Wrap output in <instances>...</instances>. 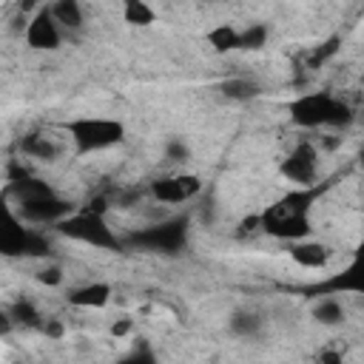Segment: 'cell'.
Returning a JSON list of instances; mask_svg holds the SVG:
<instances>
[{
  "label": "cell",
  "mask_w": 364,
  "mask_h": 364,
  "mask_svg": "<svg viewBox=\"0 0 364 364\" xmlns=\"http://www.w3.org/2000/svg\"><path fill=\"white\" fill-rule=\"evenodd\" d=\"M313 196H316V191H296V193H287L284 199H279L276 205H267L259 213V228L284 242H299V239L310 236Z\"/></svg>",
  "instance_id": "6da1fadb"
},
{
  "label": "cell",
  "mask_w": 364,
  "mask_h": 364,
  "mask_svg": "<svg viewBox=\"0 0 364 364\" xmlns=\"http://www.w3.org/2000/svg\"><path fill=\"white\" fill-rule=\"evenodd\" d=\"M11 196L17 205V213L28 222H48L57 225L65 216H71V205L65 199H60L46 182L40 179H28V176H17L11 185Z\"/></svg>",
  "instance_id": "7a4b0ae2"
},
{
  "label": "cell",
  "mask_w": 364,
  "mask_h": 364,
  "mask_svg": "<svg viewBox=\"0 0 364 364\" xmlns=\"http://www.w3.org/2000/svg\"><path fill=\"white\" fill-rule=\"evenodd\" d=\"M65 131H68V139L74 142L77 154L105 151V148L122 142V136H125L122 122L108 119V117H80V119H71L65 125Z\"/></svg>",
  "instance_id": "3957f363"
},
{
  "label": "cell",
  "mask_w": 364,
  "mask_h": 364,
  "mask_svg": "<svg viewBox=\"0 0 364 364\" xmlns=\"http://www.w3.org/2000/svg\"><path fill=\"white\" fill-rule=\"evenodd\" d=\"M57 230L68 239H77V242H85V245H94V247H105V250L119 247V239L105 225V219L100 213H91V210L65 216L63 222H57Z\"/></svg>",
  "instance_id": "277c9868"
},
{
  "label": "cell",
  "mask_w": 364,
  "mask_h": 364,
  "mask_svg": "<svg viewBox=\"0 0 364 364\" xmlns=\"http://www.w3.org/2000/svg\"><path fill=\"white\" fill-rule=\"evenodd\" d=\"M185 239H188V216H173L168 222H156V225L134 233L128 242L142 250H154V253H176V250H182Z\"/></svg>",
  "instance_id": "5b68a950"
},
{
  "label": "cell",
  "mask_w": 364,
  "mask_h": 364,
  "mask_svg": "<svg viewBox=\"0 0 364 364\" xmlns=\"http://www.w3.org/2000/svg\"><path fill=\"white\" fill-rule=\"evenodd\" d=\"M333 97L330 94H304L290 105V117L296 125L301 128H316V125H327L330 114H333Z\"/></svg>",
  "instance_id": "8992f818"
},
{
  "label": "cell",
  "mask_w": 364,
  "mask_h": 364,
  "mask_svg": "<svg viewBox=\"0 0 364 364\" xmlns=\"http://www.w3.org/2000/svg\"><path fill=\"white\" fill-rule=\"evenodd\" d=\"M63 34H60V26L54 23L48 6L46 9H37L34 17L26 23V43L37 51H54L60 46Z\"/></svg>",
  "instance_id": "52a82bcc"
},
{
  "label": "cell",
  "mask_w": 364,
  "mask_h": 364,
  "mask_svg": "<svg viewBox=\"0 0 364 364\" xmlns=\"http://www.w3.org/2000/svg\"><path fill=\"white\" fill-rule=\"evenodd\" d=\"M202 191V182L191 173H179V176H165V179H156L151 182V193L165 202V205H179V202H188L193 199L196 193Z\"/></svg>",
  "instance_id": "ba28073f"
},
{
  "label": "cell",
  "mask_w": 364,
  "mask_h": 364,
  "mask_svg": "<svg viewBox=\"0 0 364 364\" xmlns=\"http://www.w3.org/2000/svg\"><path fill=\"white\" fill-rule=\"evenodd\" d=\"M28 230L20 225V216L0 199V253L17 256L28 250Z\"/></svg>",
  "instance_id": "9c48e42d"
},
{
  "label": "cell",
  "mask_w": 364,
  "mask_h": 364,
  "mask_svg": "<svg viewBox=\"0 0 364 364\" xmlns=\"http://www.w3.org/2000/svg\"><path fill=\"white\" fill-rule=\"evenodd\" d=\"M282 173H284L290 182H296L299 188L313 185V179H316V148L307 145V142H301V145L282 162Z\"/></svg>",
  "instance_id": "30bf717a"
},
{
  "label": "cell",
  "mask_w": 364,
  "mask_h": 364,
  "mask_svg": "<svg viewBox=\"0 0 364 364\" xmlns=\"http://www.w3.org/2000/svg\"><path fill=\"white\" fill-rule=\"evenodd\" d=\"M290 256L301 267H324L327 264V247L321 242H304V239H299V242H293Z\"/></svg>",
  "instance_id": "8fae6325"
},
{
  "label": "cell",
  "mask_w": 364,
  "mask_h": 364,
  "mask_svg": "<svg viewBox=\"0 0 364 364\" xmlns=\"http://www.w3.org/2000/svg\"><path fill=\"white\" fill-rule=\"evenodd\" d=\"M108 299H111V287L105 282H91L85 287H77L68 296V301L74 307H102V304H108Z\"/></svg>",
  "instance_id": "7c38bea8"
},
{
  "label": "cell",
  "mask_w": 364,
  "mask_h": 364,
  "mask_svg": "<svg viewBox=\"0 0 364 364\" xmlns=\"http://www.w3.org/2000/svg\"><path fill=\"white\" fill-rule=\"evenodd\" d=\"M219 91H222V97H228L233 102H247V100L259 97V82L250 77H230L219 85Z\"/></svg>",
  "instance_id": "4fadbf2b"
},
{
  "label": "cell",
  "mask_w": 364,
  "mask_h": 364,
  "mask_svg": "<svg viewBox=\"0 0 364 364\" xmlns=\"http://www.w3.org/2000/svg\"><path fill=\"white\" fill-rule=\"evenodd\" d=\"M48 11L60 28H80L82 26V6L77 0H57L54 6H48Z\"/></svg>",
  "instance_id": "5bb4252c"
},
{
  "label": "cell",
  "mask_w": 364,
  "mask_h": 364,
  "mask_svg": "<svg viewBox=\"0 0 364 364\" xmlns=\"http://www.w3.org/2000/svg\"><path fill=\"white\" fill-rule=\"evenodd\" d=\"M23 151L28 154V156H34V159H46V162H51V159H57L60 156V145L51 139V136H43V134H31V136H26L23 139Z\"/></svg>",
  "instance_id": "9a60e30c"
},
{
  "label": "cell",
  "mask_w": 364,
  "mask_h": 364,
  "mask_svg": "<svg viewBox=\"0 0 364 364\" xmlns=\"http://www.w3.org/2000/svg\"><path fill=\"white\" fill-rule=\"evenodd\" d=\"M228 327H230V333L239 336V338H253V336H259V330H262V316L253 313V310H236V313L230 316Z\"/></svg>",
  "instance_id": "2e32d148"
},
{
  "label": "cell",
  "mask_w": 364,
  "mask_h": 364,
  "mask_svg": "<svg viewBox=\"0 0 364 364\" xmlns=\"http://www.w3.org/2000/svg\"><path fill=\"white\" fill-rule=\"evenodd\" d=\"M208 43H210L213 51H219V54L233 51V48H239V31H236L233 26L222 23V26H216V28L208 31Z\"/></svg>",
  "instance_id": "e0dca14e"
},
{
  "label": "cell",
  "mask_w": 364,
  "mask_h": 364,
  "mask_svg": "<svg viewBox=\"0 0 364 364\" xmlns=\"http://www.w3.org/2000/svg\"><path fill=\"white\" fill-rule=\"evenodd\" d=\"M313 318H316L318 324H327V327L341 324V318H344V307H341L338 299L327 296V299H321V301L313 307Z\"/></svg>",
  "instance_id": "ac0fdd59"
},
{
  "label": "cell",
  "mask_w": 364,
  "mask_h": 364,
  "mask_svg": "<svg viewBox=\"0 0 364 364\" xmlns=\"http://www.w3.org/2000/svg\"><path fill=\"white\" fill-rule=\"evenodd\" d=\"M9 321L14 324H23V327H40V313L34 310L31 301H14L9 310H6Z\"/></svg>",
  "instance_id": "d6986e66"
},
{
  "label": "cell",
  "mask_w": 364,
  "mask_h": 364,
  "mask_svg": "<svg viewBox=\"0 0 364 364\" xmlns=\"http://www.w3.org/2000/svg\"><path fill=\"white\" fill-rule=\"evenodd\" d=\"M122 14H125V23H134V26H148L156 17L154 9L148 3H142V0H128L125 9H122Z\"/></svg>",
  "instance_id": "ffe728a7"
},
{
  "label": "cell",
  "mask_w": 364,
  "mask_h": 364,
  "mask_svg": "<svg viewBox=\"0 0 364 364\" xmlns=\"http://www.w3.org/2000/svg\"><path fill=\"white\" fill-rule=\"evenodd\" d=\"M267 43V26L262 23H253L247 26L245 31H239V48H247V51H256Z\"/></svg>",
  "instance_id": "44dd1931"
},
{
  "label": "cell",
  "mask_w": 364,
  "mask_h": 364,
  "mask_svg": "<svg viewBox=\"0 0 364 364\" xmlns=\"http://www.w3.org/2000/svg\"><path fill=\"white\" fill-rule=\"evenodd\" d=\"M165 156H168L171 162H185V159H188V145H185L179 136H173V139H168V145H165Z\"/></svg>",
  "instance_id": "7402d4cb"
},
{
  "label": "cell",
  "mask_w": 364,
  "mask_h": 364,
  "mask_svg": "<svg viewBox=\"0 0 364 364\" xmlns=\"http://www.w3.org/2000/svg\"><path fill=\"white\" fill-rule=\"evenodd\" d=\"M119 364H156V358H154V353L142 344V347H136L131 355H125Z\"/></svg>",
  "instance_id": "603a6c76"
},
{
  "label": "cell",
  "mask_w": 364,
  "mask_h": 364,
  "mask_svg": "<svg viewBox=\"0 0 364 364\" xmlns=\"http://www.w3.org/2000/svg\"><path fill=\"white\" fill-rule=\"evenodd\" d=\"M37 279H40L43 284H48V287H57V284H63V270L54 267V264H48V267H43V270L37 273Z\"/></svg>",
  "instance_id": "cb8c5ba5"
},
{
  "label": "cell",
  "mask_w": 364,
  "mask_h": 364,
  "mask_svg": "<svg viewBox=\"0 0 364 364\" xmlns=\"http://www.w3.org/2000/svg\"><path fill=\"white\" fill-rule=\"evenodd\" d=\"M122 333H128V321H119V324H114V336H122Z\"/></svg>",
  "instance_id": "d4e9b609"
},
{
  "label": "cell",
  "mask_w": 364,
  "mask_h": 364,
  "mask_svg": "<svg viewBox=\"0 0 364 364\" xmlns=\"http://www.w3.org/2000/svg\"><path fill=\"white\" fill-rule=\"evenodd\" d=\"M9 327V316H6V310L0 307V330H6Z\"/></svg>",
  "instance_id": "484cf974"
},
{
  "label": "cell",
  "mask_w": 364,
  "mask_h": 364,
  "mask_svg": "<svg viewBox=\"0 0 364 364\" xmlns=\"http://www.w3.org/2000/svg\"><path fill=\"white\" fill-rule=\"evenodd\" d=\"M324 364H341V358L338 355H324Z\"/></svg>",
  "instance_id": "4316f807"
}]
</instances>
